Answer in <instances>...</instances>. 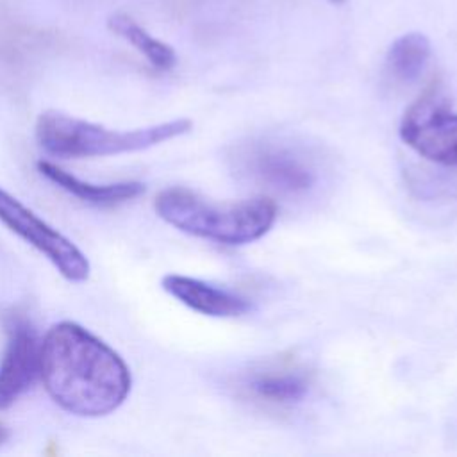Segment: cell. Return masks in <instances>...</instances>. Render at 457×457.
Listing matches in <instances>:
<instances>
[{
  "instance_id": "1",
  "label": "cell",
  "mask_w": 457,
  "mask_h": 457,
  "mask_svg": "<svg viewBox=\"0 0 457 457\" xmlns=\"http://www.w3.org/2000/svg\"><path fill=\"white\" fill-rule=\"evenodd\" d=\"M39 378L62 411L102 418L123 405L132 375L123 357L75 321L54 323L41 337Z\"/></svg>"
},
{
  "instance_id": "2",
  "label": "cell",
  "mask_w": 457,
  "mask_h": 457,
  "mask_svg": "<svg viewBox=\"0 0 457 457\" xmlns=\"http://www.w3.org/2000/svg\"><path fill=\"white\" fill-rule=\"evenodd\" d=\"M154 209L177 230L221 245L257 241L277 220V205L270 198L214 204L179 186L162 189L154 200Z\"/></svg>"
},
{
  "instance_id": "3",
  "label": "cell",
  "mask_w": 457,
  "mask_h": 457,
  "mask_svg": "<svg viewBox=\"0 0 457 457\" xmlns=\"http://www.w3.org/2000/svg\"><path fill=\"white\" fill-rule=\"evenodd\" d=\"M191 129V120L179 118L150 127L116 130L48 109L37 116L34 132L39 146L54 157L93 159L141 152L184 136Z\"/></svg>"
},
{
  "instance_id": "4",
  "label": "cell",
  "mask_w": 457,
  "mask_h": 457,
  "mask_svg": "<svg viewBox=\"0 0 457 457\" xmlns=\"http://www.w3.org/2000/svg\"><path fill=\"white\" fill-rule=\"evenodd\" d=\"M239 173L282 195H303L318 182L314 161L298 146L275 139H252L232 155Z\"/></svg>"
},
{
  "instance_id": "5",
  "label": "cell",
  "mask_w": 457,
  "mask_h": 457,
  "mask_svg": "<svg viewBox=\"0 0 457 457\" xmlns=\"http://www.w3.org/2000/svg\"><path fill=\"white\" fill-rule=\"evenodd\" d=\"M400 137L420 157L457 168V112L448 107L439 82H432L405 111Z\"/></svg>"
},
{
  "instance_id": "6",
  "label": "cell",
  "mask_w": 457,
  "mask_h": 457,
  "mask_svg": "<svg viewBox=\"0 0 457 457\" xmlns=\"http://www.w3.org/2000/svg\"><path fill=\"white\" fill-rule=\"evenodd\" d=\"M0 223L50 261L62 278L75 284L89 278L91 262L86 253L4 187H0Z\"/></svg>"
},
{
  "instance_id": "7",
  "label": "cell",
  "mask_w": 457,
  "mask_h": 457,
  "mask_svg": "<svg viewBox=\"0 0 457 457\" xmlns=\"http://www.w3.org/2000/svg\"><path fill=\"white\" fill-rule=\"evenodd\" d=\"M41 337L30 321L11 318L0 357V411L14 405L39 378Z\"/></svg>"
},
{
  "instance_id": "8",
  "label": "cell",
  "mask_w": 457,
  "mask_h": 457,
  "mask_svg": "<svg viewBox=\"0 0 457 457\" xmlns=\"http://www.w3.org/2000/svg\"><path fill=\"white\" fill-rule=\"evenodd\" d=\"M311 373L286 359L261 362L245 371L237 380L243 396L266 407H293L302 403L311 391Z\"/></svg>"
},
{
  "instance_id": "9",
  "label": "cell",
  "mask_w": 457,
  "mask_h": 457,
  "mask_svg": "<svg viewBox=\"0 0 457 457\" xmlns=\"http://www.w3.org/2000/svg\"><path fill=\"white\" fill-rule=\"evenodd\" d=\"M161 286L182 305L205 316L234 318L252 311V302L248 298L195 277L168 273L162 277Z\"/></svg>"
},
{
  "instance_id": "10",
  "label": "cell",
  "mask_w": 457,
  "mask_h": 457,
  "mask_svg": "<svg viewBox=\"0 0 457 457\" xmlns=\"http://www.w3.org/2000/svg\"><path fill=\"white\" fill-rule=\"evenodd\" d=\"M37 171L52 184L71 196L96 207H112L130 202L145 193V184L137 180H123L111 184H95L82 180L50 161H37Z\"/></svg>"
},
{
  "instance_id": "11",
  "label": "cell",
  "mask_w": 457,
  "mask_h": 457,
  "mask_svg": "<svg viewBox=\"0 0 457 457\" xmlns=\"http://www.w3.org/2000/svg\"><path fill=\"white\" fill-rule=\"evenodd\" d=\"M432 54L430 41L421 32H409L395 39L386 54V73L396 84L414 82Z\"/></svg>"
},
{
  "instance_id": "12",
  "label": "cell",
  "mask_w": 457,
  "mask_h": 457,
  "mask_svg": "<svg viewBox=\"0 0 457 457\" xmlns=\"http://www.w3.org/2000/svg\"><path fill=\"white\" fill-rule=\"evenodd\" d=\"M107 27L112 34H116L132 48H136L152 68L159 71H168L177 64L175 50L164 41L154 37L132 16L125 12H114L107 18Z\"/></svg>"
},
{
  "instance_id": "13",
  "label": "cell",
  "mask_w": 457,
  "mask_h": 457,
  "mask_svg": "<svg viewBox=\"0 0 457 457\" xmlns=\"http://www.w3.org/2000/svg\"><path fill=\"white\" fill-rule=\"evenodd\" d=\"M9 436H11L9 427H7L5 423H2V421H0V446L9 439Z\"/></svg>"
},
{
  "instance_id": "14",
  "label": "cell",
  "mask_w": 457,
  "mask_h": 457,
  "mask_svg": "<svg viewBox=\"0 0 457 457\" xmlns=\"http://www.w3.org/2000/svg\"><path fill=\"white\" fill-rule=\"evenodd\" d=\"M328 2H330V4H336V5H337V4H343L345 0H328Z\"/></svg>"
}]
</instances>
